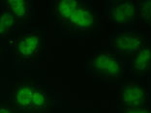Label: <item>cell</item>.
<instances>
[{
  "instance_id": "cell-1",
  "label": "cell",
  "mask_w": 151,
  "mask_h": 113,
  "mask_svg": "<svg viewBox=\"0 0 151 113\" xmlns=\"http://www.w3.org/2000/svg\"><path fill=\"white\" fill-rule=\"evenodd\" d=\"M91 67L96 74L105 78H119L123 74L121 61L108 52L97 54L91 61Z\"/></svg>"
},
{
  "instance_id": "cell-2",
  "label": "cell",
  "mask_w": 151,
  "mask_h": 113,
  "mask_svg": "<svg viewBox=\"0 0 151 113\" xmlns=\"http://www.w3.org/2000/svg\"><path fill=\"white\" fill-rule=\"evenodd\" d=\"M142 46V37L136 31H122L112 39V47L121 54H135Z\"/></svg>"
},
{
  "instance_id": "cell-3",
  "label": "cell",
  "mask_w": 151,
  "mask_h": 113,
  "mask_svg": "<svg viewBox=\"0 0 151 113\" xmlns=\"http://www.w3.org/2000/svg\"><path fill=\"white\" fill-rule=\"evenodd\" d=\"M137 5L133 1L113 2L111 8V19L117 25H129L135 21Z\"/></svg>"
},
{
  "instance_id": "cell-4",
  "label": "cell",
  "mask_w": 151,
  "mask_h": 113,
  "mask_svg": "<svg viewBox=\"0 0 151 113\" xmlns=\"http://www.w3.org/2000/svg\"><path fill=\"white\" fill-rule=\"evenodd\" d=\"M121 102L126 107H142L146 102V93L138 84H129L122 90Z\"/></svg>"
},
{
  "instance_id": "cell-5",
  "label": "cell",
  "mask_w": 151,
  "mask_h": 113,
  "mask_svg": "<svg viewBox=\"0 0 151 113\" xmlns=\"http://www.w3.org/2000/svg\"><path fill=\"white\" fill-rule=\"evenodd\" d=\"M41 46V37L37 33H29L22 38L18 44L19 54L24 58H31L36 55Z\"/></svg>"
},
{
  "instance_id": "cell-6",
  "label": "cell",
  "mask_w": 151,
  "mask_h": 113,
  "mask_svg": "<svg viewBox=\"0 0 151 113\" xmlns=\"http://www.w3.org/2000/svg\"><path fill=\"white\" fill-rule=\"evenodd\" d=\"M68 22L78 30H87L94 24V15L86 7L81 5Z\"/></svg>"
},
{
  "instance_id": "cell-7",
  "label": "cell",
  "mask_w": 151,
  "mask_h": 113,
  "mask_svg": "<svg viewBox=\"0 0 151 113\" xmlns=\"http://www.w3.org/2000/svg\"><path fill=\"white\" fill-rule=\"evenodd\" d=\"M151 67V47L148 44L143 46L135 53L133 59V70L136 73L143 74L150 71Z\"/></svg>"
},
{
  "instance_id": "cell-8",
  "label": "cell",
  "mask_w": 151,
  "mask_h": 113,
  "mask_svg": "<svg viewBox=\"0 0 151 113\" xmlns=\"http://www.w3.org/2000/svg\"><path fill=\"white\" fill-rule=\"evenodd\" d=\"M81 5L80 2L75 0H58L55 2L56 15L63 21H69L71 16L80 8Z\"/></svg>"
},
{
  "instance_id": "cell-9",
  "label": "cell",
  "mask_w": 151,
  "mask_h": 113,
  "mask_svg": "<svg viewBox=\"0 0 151 113\" xmlns=\"http://www.w3.org/2000/svg\"><path fill=\"white\" fill-rule=\"evenodd\" d=\"M35 88L30 85H22L17 89L15 102L20 107H32V100Z\"/></svg>"
},
{
  "instance_id": "cell-10",
  "label": "cell",
  "mask_w": 151,
  "mask_h": 113,
  "mask_svg": "<svg viewBox=\"0 0 151 113\" xmlns=\"http://www.w3.org/2000/svg\"><path fill=\"white\" fill-rule=\"evenodd\" d=\"M9 12L15 16L17 19H24L28 15L29 2L23 0H9L6 2Z\"/></svg>"
},
{
  "instance_id": "cell-11",
  "label": "cell",
  "mask_w": 151,
  "mask_h": 113,
  "mask_svg": "<svg viewBox=\"0 0 151 113\" xmlns=\"http://www.w3.org/2000/svg\"><path fill=\"white\" fill-rule=\"evenodd\" d=\"M17 19L9 11L0 15V36L7 35L15 26Z\"/></svg>"
},
{
  "instance_id": "cell-12",
  "label": "cell",
  "mask_w": 151,
  "mask_h": 113,
  "mask_svg": "<svg viewBox=\"0 0 151 113\" xmlns=\"http://www.w3.org/2000/svg\"><path fill=\"white\" fill-rule=\"evenodd\" d=\"M151 2L148 0L139 2L137 6V15H138L140 19L145 20V22H150V14H151Z\"/></svg>"
},
{
  "instance_id": "cell-13",
  "label": "cell",
  "mask_w": 151,
  "mask_h": 113,
  "mask_svg": "<svg viewBox=\"0 0 151 113\" xmlns=\"http://www.w3.org/2000/svg\"><path fill=\"white\" fill-rule=\"evenodd\" d=\"M47 102V96L43 91L39 90V89L35 88L33 95V100H32V107L35 109H40L44 107V105Z\"/></svg>"
},
{
  "instance_id": "cell-14",
  "label": "cell",
  "mask_w": 151,
  "mask_h": 113,
  "mask_svg": "<svg viewBox=\"0 0 151 113\" xmlns=\"http://www.w3.org/2000/svg\"><path fill=\"white\" fill-rule=\"evenodd\" d=\"M124 113H151L150 108L145 107H126Z\"/></svg>"
},
{
  "instance_id": "cell-15",
  "label": "cell",
  "mask_w": 151,
  "mask_h": 113,
  "mask_svg": "<svg viewBox=\"0 0 151 113\" xmlns=\"http://www.w3.org/2000/svg\"><path fill=\"white\" fill-rule=\"evenodd\" d=\"M0 113H13V112L8 107H0Z\"/></svg>"
}]
</instances>
